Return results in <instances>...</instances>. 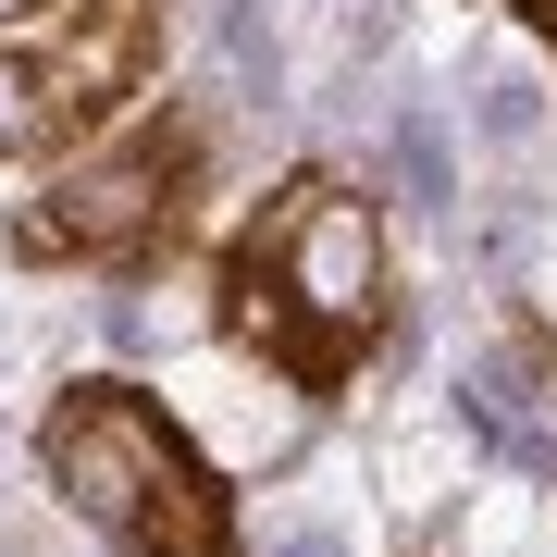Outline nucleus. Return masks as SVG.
<instances>
[{"mask_svg": "<svg viewBox=\"0 0 557 557\" xmlns=\"http://www.w3.org/2000/svg\"><path fill=\"white\" fill-rule=\"evenodd\" d=\"M520 25H533V38H545V50H557V0H520Z\"/></svg>", "mask_w": 557, "mask_h": 557, "instance_id": "nucleus-5", "label": "nucleus"}, {"mask_svg": "<svg viewBox=\"0 0 557 557\" xmlns=\"http://www.w3.org/2000/svg\"><path fill=\"white\" fill-rule=\"evenodd\" d=\"M174 0H13L0 13V161L87 149L161 75Z\"/></svg>", "mask_w": 557, "mask_h": 557, "instance_id": "nucleus-3", "label": "nucleus"}, {"mask_svg": "<svg viewBox=\"0 0 557 557\" xmlns=\"http://www.w3.org/2000/svg\"><path fill=\"white\" fill-rule=\"evenodd\" d=\"M384 211L347 174H285L236 236H223V335L273 359L298 397H347L359 359L384 347Z\"/></svg>", "mask_w": 557, "mask_h": 557, "instance_id": "nucleus-1", "label": "nucleus"}, {"mask_svg": "<svg viewBox=\"0 0 557 557\" xmlns=\"http://www.w3.org/2000/svg\"><path fill=\"white\" fill-rule=\"evenodd\" d=\"M38 471L50 496L112 533L124 557H248V520H236V483L199 458L174 409L124 372H87L38 409Z\"/></svg>", "mask_w": 557, "mask_h": 557, "instance_id": "nucleus-2", "label": "nucleus"}, {"mask_svg": "<svg viewBox=\"0 0 557 557\" xmlns=\"http://www.w3.org/2000/svg\"><path fill=\"white\" fill-rule=\"evenodd\" d=\"M199 186H211V137L186 112H149V124H124L112 149L62 161V174L38 186L25 248L38 260H87V273H149V260H174Z\"/></svg>", "mask_w": 557, "mask_h": 557, "instance_id": "nucleus-4", "label": "nucleus"}]
</instances>
